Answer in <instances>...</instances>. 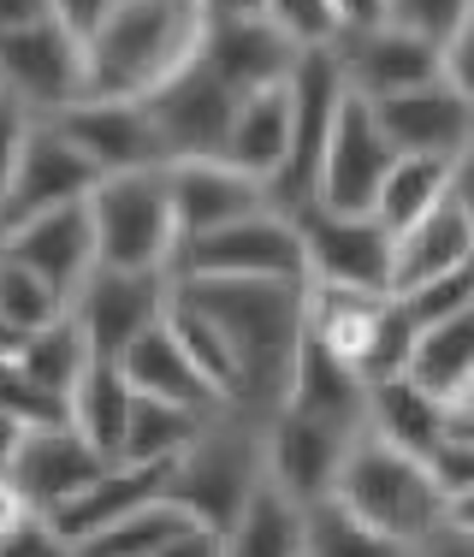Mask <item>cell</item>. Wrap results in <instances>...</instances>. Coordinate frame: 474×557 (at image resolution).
Segmentation results:
<instances>
[{
	"instance_id": "obj_19",
	"label": "cell",
	"mask_w": 474,
	"mask_h": 557,
	"mask_svg": "<svg viewBox=\"0 0 474 557\" xmlns=\"http://www.w3.org/2000/svg\"><path fill=\"white\" fill-rule=\"evenodd\" d=\"M469 268H474V208H469V184H457L433 214L391 232V290L386 297L415 290L445 273H469Z\"/></svg>"
},
{
	"instance_id": "obj_17",
	"label": "cell",
	"mask_w": 474,
	"mask_h": 557,
	"mask_svg": "<svg viewBox=\"0 0 474 557\" xmlns=\"http://www.w3.org/2000/svg\"><path fill=\"white\" fill-rule=\"evenodd\" d=\"M96 166L72 149V143L54 131V119H30L18 137V161H12V184H7V232L12 220H30V214H48V208H65V202H84L96 190Z\"/></svg>"
},
{
	"instance_id": "obj_7",
	"label": "cell",
	"mask_w": 474,
	"mask_h": 557,
	"mask_svg": "<svg viewBox=\"0 0 474 557\" xmlns=\"http://www.w3.org/2000/svg\"><path fill=\"white\" fill-rule=\"evenodd\" d=\"M166 278H302V249L291 220L255 208V214L178 244Z\"/></svg>"
},
{
	"instance_id": "obj_33",
	"label": "cell",
	"mask_w": 474,
	"mask_h": 557,
	"mask_svg": "<svg viewBox=\"0 0 474 557\" xmlns=\"http://www.w3.org/2000/svg\"><path fill=\"white\" fill-rule=\"evenodd\" d=\"M302 557H410V546L367 528L338 498H321V504H302Z\"/></svg>"
},
{
	"instance_id": "obj_42",
	"label": "cell",
	"mask_w": 474,
	"mask_h": 557,
	"mask_svg": "<svg viewBox=\"0 0 474 557\" xmlns=\"http://www.w3.org/2000/svg\"><path fill=\"white\" fill-rule=\"evenodd\" d=\"M410 557H474V540H469V510H457V516H445L433 534H421Z\"/></svg>"
},
{
	"instance_id": "obj_36",
	"label": "cell",
	"mask_w": 474,
	"mask_h": 557,
	"mask_svg": "<svg viewBox=\"0 0 474 557\" xmlns=\"http://www.w3.org/2000/svg\"><path fill=\"white\" fill-rule=\"evenodd\" d=\"M65 314V297L54 285H42L36 273H24L18 261L0 256V321L12 326V333H42L48 321H60Z\"/></svg>"
},
{
	"instance_id": "obj_4",
	"label": "cell",
	"mask_w": 474,
	"mask_h": 557,
	"mask_svg": "<svg viewBox=\"0 0 474 557\" xmlns=\"http://www.w3.org/2000/svg\"><path fill=\"white\" fill-rule=\"evenodd\" d=\"M261 481H267V474H261V421L237 416V409H220V416L166 462L161 498L190 516L196 528L226 534V522L244 510V498L255 493Z\"/></svg>"
},
{
	"instance_id": "obj_12",
	"label": "cell",
	"mask_w": 474,
	"mask_h": 557,
	"mask_svg": "<svg viewBox=\"0 0 474 557\" xmlns=\"http://www.w3.org/2000/svg\"><path fill=\"white\" fill-rule=\"evenodd\" d=\"M326 54H333L338 77H345V89L356 101H379V96H398V89H415V84L439 77V48L398 30V24H386V18L345 24Z\"/></svg>"
},
{
	"instance_id": "obj_34",
	"label": "cell",
	"mask_w": 474,
	"mask_h": 557,
	"mask_svg": "<svg viewBox=\"0 0 474 557\" xmlns=\"http://www.w3.org/2000/svg\"><path fill=\"white\" fill-rule=\"evenodd\" d=\"M178 528H190V516L173 510L166 498H154V504H142V510L118 516V522L96 528L89 540H77L72 557H154Z\"/></svg>"
},
{
	"instance_id": "obj_38",
	"label": "cell",
	"mask_w": 474,
	"mask_h": 557,
	"mask_svg": "<svg viewBox=\"0 0 474 557\" xmlns=\"http://www.w3.org/2000/svg\"><path fill=\"white\" fill-rule=\"evenodd\" d=\"M379 18L439 48L451 36L474 30V0H379Z\"/></svg>"
},
{
	"instance_id": "obj_23",
	"label": "cell",
	"mask_w": 474,
	"mask_h": 557,
	"mask_svg": "<svg viewBox=\"0 0 474 557\" xmlns=\"http://www.w3.org/2000/svg\"><path fill=\"white\" fill-rule=\"evenodd\" d=\"M285 154H291V101H285V84L279 89H255V96H237L220 161L237 166L244 178H255L261 190H267V184L279 178Z\"/></svg>"
},
{
	"instance_id": "obj_13",
	"label": "cell",
	"mask_w": 474,
	"mask_h": 557,
	"mask_svg": "<svg viewBox=\"0 0 474 557\" xmlns=\"http://www.w3.org/2000/svg\"><path fill=\"white\" fill-rule=\"evenodd\" d=\"M374 131L386 137L391 154H427V161H469L474 143V96L463 89H445L439 77L398 96L367 101Z\"/></svg>"
},
{
	"instance_id": "obj_32",
	"label": "cell",
	"mask_w": 474,
	"mask_h": 557,
	"mask_svg": "<svg viewBox=\"0 0 474 557\" xmlns=\"http://www.w3.org/2000/svg\"><path fill=\"white\" fill-rule=\"evenodd\" d=\"M208 421H214L208 409L130 397V421H125V445H118V462H173L178 450L208 428Z\"/></svg>"
},
{
	"instance_id": "obj_9",
	"label": "cell",
	"mask_w": 474,
	"mask_h": 557,
	"mask_svg": "<svg viewBox=\"0 0 474 557\" xmlns=\"http://www.w3.org/2000/svg\"><path fill=\"white\" fill-rule=\"evenodd\" d=\"M237 96L220 77L202 72V60H190L184 72H173L161 89L142 96V113H149V131L161 143V161H214L226 149V125H232Z\"/></svg>"
},
{
	"instance_id": "obj_50",
	"label": "cell",
	"mask_w": 474,
	"mask_h": 557,
	"mask_svg": "<svg viewBox=\"0 0 474 557\" xmlns=\"http://www.w3.org/2000/svg\"><path fill=\"white\" fill-rule=\"evenodd\" d=\"M18 344H24V338H18V333H12V326H7V321H0V362H12V356H18Z\"/></svg>"
},
{
	"instance_id": "obj_28",
	"label": "cell",
	"mask_w": 474,
	"mask_h": 557,
	"mask_svg": "<svg viewBox=\"0 0 474 557\" xmlns=\"http://www.w3.org/2000/svg\"><path fill=\"white\" fill-rule=\"evenodd\" d=\"M451 428V416H445V404H433L421 386H410L403 374L391 380H374L367 386V404H362V433H374V440L410 450V457H427L433 445H439V433Z\"/></svg>"
},
{
	"instance_id": "obj_20",
	"label": "cell",
	"mask_w": 474,
	"mask_h": 557,
	"mask_svg": "<svg viewBox=\"0 0 474 557\" xmlns=\"http://www.w3.org/2000/svg\"><path fill=\"white\" fill-rule=\"evenodd\" d=\"M161 178H166V208H173L178 244H190V237L214 232V225H232V220L255 214V208H267V190H261L255 178H244L237 166H226L220 154L214 161H173V166H161Z\"/></svg>"
},
{
	"instance_id": "obj_39",
	"label": "cell",
	"mask_w": 474,
	"mask_h": 557,
	"mask_svg": "<svg viewBox=\"0 0 474 557\" xmlns=\"http://www.w3.org/2000/svg\"><path fill=\"white\" fill-rule=\"evenodd\" d=\"M391 302L415 321V333H421V326H433V321H451V314H474V268L427 278V285H415V290H398Z\"/></svg>"
},
{
	"instance_id": "obj_31",
	"label": "cell",
	"mask_w": 474,
	"mask_h": 557,
	"mask_svg": "<svg viewBox=\"0 0 474 557\" xmlns=\"http://www.w3.org/2000/svg\"><path fill=\"white\" fill-rule=\"evenodd\" d=\"M89 356H96V350H89V338L77 333V321H72V314H60V321L42 326V333H24V344H18L12 362H18V374L30 380L48 404L65 409V392L77 386V374L89 368Z\"/></svg>"
},
{
	"instance_id": "obj_26",
	"label": "cell",
	"mask_w": 474,
	"mask_h": 557,
	"mask_svg": "<svg viewBox=\"0 0 474 557\" xmlns=\"http://www.w3.org/2000/svg\"><path fill=\"white\" fill-rule=\"evenodd\" d=\"M362 404L367 386L356 368H345L333 350H321L309 333L297 344V362H291V386H285L279 409H297V416H321V421H345V428H362Z\"/></svg>"
},
{
	"instance_id": "obj_21",
	"label": "cell",
	"mask_w": 474,
	"mask_h": 557,
	"mask_svg": "<svg viewBox=\"0 0 474 557\" xmlns=\"http://www.w3.org/2000/svg\"><path fill=\"white\" fill-rule=\"evenodd\" d=\"M101 469H108V462L77 440L65 421H48V428H24L18 457H12L7 481L18 486V498L30 504V510L54 516L60 504H72Z\"/></svg>"
},
{
	"instance_id": "obj_18",
	"label": "cell",
	"mask_w": 474,
	"mask_h": 557,
	"mask_svg": "<svg viewBox=\"0 0 474 557\" xmlns=\"http://www.w3.org/2000/svg\"><path fill=\"white\" fill-rule=\"evenodd\" d=\"M0 256L18 261L24 273H36L42 285H54L65 302L72 290L96 273V232H89V208L84 202H65V208H48V214H30V220H12L0 232Z\"/></svg>"
},
{
	"instance_id": "obj_1",
	"label": "cell",
	"mask_w": 474,
	"mask_h": 557,
	"mask_svg": "<svg viewBox=\"0 0 474 557\" xmlns=\"http://www.w3.org/2000/svg\"><path fill=\"white\" fill-rule=\"evenodd\" d=\"M302 285L309 278H173L184 302L214 321L232 356V409L249 421H267L285 404L291 362L302 344Z\"/></svg>"
},
{
	"instance_id": "obj_37",
	"label": "cell",
	"mask_w": 474,
	"mask_h": 557,
	"mask_svg": "<svg viewBox=\"0 0 474 557\" xmlns=\"http://www.w3.org/2000/svg\"><path fill=\"white\" fill-rule=\"evenodd\" d=\"M255 12L297 48V54H309V48H333V36L345 30V18H338L333 0H255Z\"/></svg>"
},
{
	"instance_id": "obj_24",
	"label": "cell",
	"mask_w": 474,
	"mask_h": 557,
	"mask_svg": "<svg viewBox=\"0 0 474 557\" xmlns=\"http://www.w3.org/2000/svg\"><path fill=\"white\" fill-rule=\"evenodd\" d=\"M161 486H166V462H108V469H101L72 504H60L48 522H54V534H65L77 546V540H89L96 528H108L118 516L154 504Z\"/></svg>"
},
{
	"instance_id": "obj_48",
	"label": "cell",
	"mask_w": 474,
	"mask_h": 557,
	"mask_svg": "<svg viewBox=\"0 0 474 557\" xmlns=\"http://www.w3.org/2000/svg\"><path fill=\"white\" fill-rule=\"evenodd\" d=\"M30 516H42V510H30V504L18 498V486L12 481H0V534H12L18 522H30Z\"/></svg>"
},
{
	"instance_id": "obj_43",
	"label": "cell",
	"mask_w": 474,
	"mask_h": 557,
	"mask_svg": "<svg viewBox=\"0 0 474 557\" xmlns=\"http://www.w3.org/2000/svg\"><path fill=\"white\" fill-rule=\"evenodd\" d=\"M439 84L474 96V30L451 36V42H439Z\"/></svg>"
},
{
	"instance_id": "obj_46",
	"label": "cell",
	"mask_w": 474,
	"mask_h": 557,
	"mask_svg": "<svg viewBox=\"0 0 474 557\" xmlns=\"http://www.w3.org/2000/svg\"><path fill=\"white\" fill-rule=\"evenodd\" d=\"M154 557H220V534H208V528L190 522V528H178V534L166 540Z\"/></svg>"
},
{
	"instance_id": "obj_41",
	"label": "cell",
	"mask_w": 474,
	"mask_h": 557,
	"mask_svg": "<svg viewBox=\"0 0 474 557\" xmlns=\"http://www.w3.org/2000/svg\"><path fill=\"white\" fill-rule=\"evenodd\" d=\"M0 557H72V540L54 534L48 516H30V522H18L12 534H0Z\"/></svg>"
},
{
	"instance_id": "obj_8",
	"label": "cell",
	"mask_w": 474,
	"mask_h": 557,
	"mask_svg": "<svg viewBox=\"0 0 474 557\" xmlns=\"http://www.w3.org/2000/svg\"><path fill=\"white\" fill-rule=\"evenodd\" d=\"M84 42L65 36L54 18H36L24 30H0V96L30 119H54L84 96Z\"/></svg>"
},
{
	"instance_id": "obj_11",
	"label": "cell",
	"mask_w": 474,
	"mask_h": 557,
	"mask_svg": "<svg viewBox=\"0 0 474 557\" xmlns=\"http://www.w3.org/2000/svg\"><path fill=\"white\" fill-rule=\"evenodd\" d=\"M173 278L166 273H125V268H96L84 285L72 290L65 314L77 321V333L89 338V350L118 362L125 344H137L149 326H161Z\"/></svg>"
},
{
	"instance_id": "obj_16",
	"label": "cell",
	"mask_w": 474,
	"mask_h": 557,
	"mask_svg": "<svg viewBox=\"0 0 474 557\" xmlns=\"http://www.w3.org/2000/svg\"><path fill=\"white\" fill-rule=\"evenodd\" d=\"M208 77L232 89V96H255V89H279L297 65V48L273 30L261 12H208L202 48H196Z\"/></svg>"
},
{
	"instance_id": "obj_44",
	"label": "cell",
	"mask_w": 474,
	"mask_h": 557,
	"mask_svg": "<svg viewBox=\"0 0 474 557\" xmlns=\"http://www.w3.org/2000/svg\"><path fill=\"white\" fill-rule=\"evenodd\" d=\"M108 12H113V0H48V18H54L65 36H77V42L96 36V24L108 18Z\"/></svg>"
},
{
	"instance_id": "obj_5",
	"label": "cell",
	"mask_w": 474,
	"mask_h": 557,
	"mask_svg": "<svg viewBox=\"0 0 474 557\" xmlns=\"http://www.w3.org/2000/svg\"><path fill=\"white\" fill-rule=\"evenodd\" d=\"M84 208H89V232H96V268H125V273L173 268L178 225H173V208H166L161 166L101 178L84 196Z\"/></svg>"
},
{
	"instance_id": "obj_29",
	"label": "cell",
	"mask_w": 474,
	"mask_h": 557,
	"mask_svg": "<svg viewBox=\"0 0 474 557\" xmlns=\"http://www.w3.org/2000/svg\"><path fill=\"white\" fill-rule=\"evenodd\" d=\"M457 184H469V161L391 154L386 178H379V196H374V220L386 225V232H403V225H415L421 214H433Z\"/></svg>"
},
{
	"instance_id": "obj_40",
	"label": "cell",
	"mask_w": 474,
	"mask_h": 557,
	"mask_svg": "<svg viewBox=\"0 0 474 557\" xmlns=\"http://www.w3.org/2000/svg\"><path fill=\"white\" fill-rule=\"evenodd\" d=\"M0 416H18L24 428H48V421H65V409L48 404V397L18 374V362H0Z\"/></svg>"
},
{
	"instance_id": "obj_14",
	"label": "cell",
	"mask_w": 474,
	"mask_h": 557,
	"mask_svg": "<svg viewBox=\"0 0 474 557\" xmlns=\"http://www.w3.org/2000/svg\"><path fill=\"white\" fill-rule=\"evenodd\" d=\"M386 166H391V149L374 131L367 101L345 96L338 113H333V131H326V149H321V166H314V196L309 202L333 208V214H374V196H379Z\"/></svg>"
},
{
	"instance_id": "obj_30",
	"label": "cell",
	"mask_w": 474,
	"mask_h": 557,
	"mask_svg": "<svg viewBox=\"0 0 474 557\" xmlns=\"http://www.w3.org/2000/svg\"><path fill=\"white\" fill-rule=\"evenodd\" d=\"M220 557H302V504L261 481L220 534Z\"/></svg>"
},
{
	"instance_id": "obj_15",
	"label": "cell",
	"mask_w": 474,
	"mask_h": 557,
	"mask_svg": "<svg viewBox=\"0 0 474 557\" xmlns=\"http://www.w3.org/2000/svg\"><path fill=\"white\" fill-rule=\"evenodd\" d=\"M54 131L96 166V178H118V172H149L166 166L161 161V143L149 131V113L142 101L125 96H77L72 108L54 113Z\"/></svg>"
},
{
	"instance_id": "obj_49",
	"label": "cell",
	"mask_w": 474,
	"mask_h": 557,
	"mask_svg": "<svg viewBox=\"0 0 474 557\" xmlns=\"http://www.w3.org/2000/svg\"><path fill=\"white\" fill-rule=\"evenodd\" d=\"M18 440H24V421L18 416H0V481H7L12 457H18Z\"/></svg>"
},
{
	"instance_id": "obj_51",
	"label": "cell",
	"mask_w": 474,
	"mask_h": 557,
	"mask_svg": "<svg viewBox=\"0 0 474 557\" xmlns=\"http://www.w3.org/2000/svg\"><path fill=\"white\" fill-rule=\"evenodd\" d=\"M202 12H255V0H202Z\"/></svg>"
},
{
	"instance_id": "obj_47",
	"label": "cell",
	"mask_w": 474,
	"mask_h": 557,
	"mask_svg": "<svg viewBox=\"0 0 474 557\" xmlns=\"http://www.w3.org/2000/svg\"><path fill=\"white\" fill-rule=\"evenodd\" d=\"M36 18H48V0H0V30H24Z\"/></svg>"
},
{
	"instance_id": "obj_2",
	"label": "cell",
	"mask_w": 474,
	"mask_h": 557,
	"mask_svg": "<svg viewBox=\"0 0 474 557\" xmlns=\"http://www.w3.org/2000/svg\"><path fill=\"white\" fill-rule=\"evenodd\" d=\"M202 0H113V12L84 36V96L142 101L202 48Z\"/></svg>"
},
{
	"instance_id": "obj_10",
	"label": "cell",
	"mask_w": 474,
	"mask_h": 557,
	"mask_svg": "<svg viewBox=\"0 0 474 557\" xmlns=\"http://www.w3.org/2000/svg\"><path fill=\"white\" fill-rule=\"evenodd\" d=\"M356 433L362 428L297 416V409H273V416L261 421V474H267V486H279L285 498L321 504V498H333L338 462H345Z\"/></svg>"
},
{
	"instance_id": "obj_6",
	"label": "cell",
	"mask_w": 474,
	"mask_h": 557,
	"mask_svg": "<svg viewBox=\"0 0 474 557\" xmlns=\"http://www.w3.org/2000/svg\"><path fill=\"white\" fill-rule=\"evenodd\" d=\"M291 232L302 249V278L338 290H391V232L374 214H333L321 202L291 208Z\"/></svg>"
},
{
	"instance_id": "obj_25",
	"label": "cell",
	"mask_w": 474,
	"mask_h": 557,
	"mask_svg": "<svg viewBox=\"0 0 474 557\" xmlns=\"http://www.w3.org/2000/svg\"><path fill=\"white\" fill-rule=\"evenodd\" d=\"M125 421H130V386H125V374H118V362L89 356V368L77 374V386L65 392V428L96 450L101 462H118Z\"/></svg>"
},
{
	"instance_id": "obj_35",
	"label": "cell",
	"mask_w": 474,
	"mask_h": 557,
	"mask_svg": "<svg viewBox=\"0 0 474 557\" xmlns=\"http://www.w3.org/2000/svg\"><path fill=\"white\" fill-rule=\"evenodd\" d=\"M166 333L178 338V350L190 356V368L208 380V392L220 397V404L232 409V392H237V374H232V356H226V338L214 333V321H208L196 302H184L178 290L166 297Z\"/></svg>"
},
{
	"instance_id": "obj_3",
	"label": "cell",
	"mask_w": 474,
	"mask_h": 557,
	"mask_svg": "<svg viewBox=\"0 0 474 557\" xmlns=\"http://www.w3.org/2000/svg\"><path fill=\"white\" fill-rule=\"evenodd\" d=\"M333 498L345 504L350 516H362L367 528L391 534L398 546H415L421 534L445 522V516L469 510L474 498H445L433 486L427 462L410 457V450L374 440V433H356L345 462H338V481H333Z\"/></svg>"
},
{
	"instance_id": "obj_22",
	"label": "cell",
	"mask_w": 474,
	"mask_h": 557,
	"mask_svg": "<svg viewBox=\"0 0 474 557\" xmlns=\"http://www.w3.org/2000/svg\"><path fill=\"white\" fill-rule=\"evenodd\" d=\"M118 374H125L130 397H154V404H184V409H208V416H220V397L208 392V380L190 368V356L178 350V338L166 333V314L161 326H149L137 344H125L118 350Z\"/></svg>"
},
{
	"instance_id": "obj_27",
	"label": "cell",
	"mask_w": 474,
	"mask_h": 557,
	"mask_svg": "<svg viewBox=\"0 0 474 557\" xmlns=\"http://www.w3.org/2000/svg\"><path fill=\"white\" fill-rule=\"evenodd\" d=\"M474 314H451V321L421 326L410 356H403V380L421 386L433 404H469L474 397V362H469Z\"/></svg>"
},
{
	"instance_id": "obj_45",
	"label": "cell",
	"mask_w": 474,
	"mask_h": 557,
	"mask_svg": "<svg viewBox=\"0 0 474 557\" xmlns=\"http://www.w3.org/2000/svg\"><path fill=\"white\" fill-rule=\"evenodd\" d=\"M24 125H30V113L12 108L7 96H0V220H7V184H12V161H18V137Z\"/></svg>"
}]
</instances>
